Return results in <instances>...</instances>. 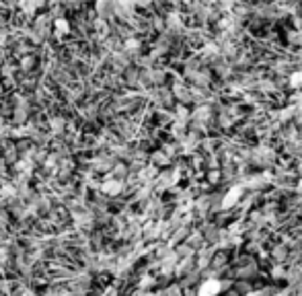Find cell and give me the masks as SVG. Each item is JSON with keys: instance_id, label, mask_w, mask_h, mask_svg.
<instances>
[{"instance_id": "6da1fadb", "label": "cell", "mask_w": 302, "mask_h": 296, "mask_svg": "<svg viewBox=\"0 0 302 296\" xmlns=\"http://www.w3.org/2000/svg\"><path fill=\"white\" fill-rule=\"evenodd\" d=\"M218 290H220V282H218V280H208V282H204L202 288H200L202 294H216Z\"/></svg>"}]
</instances>
